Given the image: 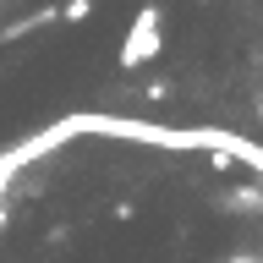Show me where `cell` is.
Segmentation results:
<instances>
[{
    "label": "cell",
    "instance_id": "cell-2",
    "mask_svg": "<svg viewBox=\"0 0 263 263\" xmlns=\"http://www.w3.org/2000/svg\"><path fill=\"white\" fill-rule=\"evenodd\" d=\"M55 16L61 22H88L93 16V0H66V6H55Z\"/></svg>",
    "mask_w": 263,
    "mask_h": 263
},
{
    "label": "cell",
    "instance_id": "cell-3",
    "mask_svg": "<svg viewBox=\"0 0 263 263\" xmlns=\"http://www.w3.org/2000/svg\"><path fill=\"white\" fill-rule=\"evenodd\" d=\"M0 230H6V203H0Z\"/></svg>",
    "mask_w": 263,
    "mask_h": 263
},
{
    "label": "cell",
    "instance_id": "cell-4",
    "mask_svg": "<svg viewBox=\"0 0 263 263\" xmlns=\"http://www.w3.org/2000/svg\"><path fill=\"white\" fill-rule=\"evenodd\" d=\"M230 263H258V258H230Z\"/></svg>",
    "mask_w": 263,
    "mask_h": 263
},
{
    "label": "cell",
    "instance_id": "cell-1",
    "mask_svg": "<svg viewBox=\"0 0 263 263\" xmlns=\"http://www.w3.org/2000/svg\"><path fill=\"white\" fill-rule=\"evenodd\" d=\"M159 49H164V11L148 0V6H137V16H132V28H126V39H121L115 66H121V71H143Z\"/></svg>",
    "mask_w": 263,
    "mask_h": 263
}]
</instances>
